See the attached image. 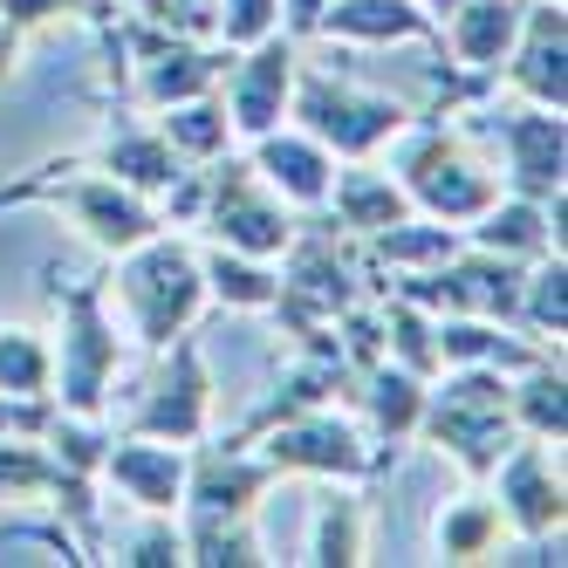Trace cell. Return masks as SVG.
Segmentation results:
<instances>
[{"instance_id":"6da1fadb","label":"cell","mask_w":568,"mask_h":568,"mask_svg":"<svg viewBox=\"0 0 568 568\" xmlns=\"http://www.w3.org/2000/svg\"><path fill=\"white\" fill-rule=\"evenodd\" d=\"M507 384H514V371H500V363H445L425 384L418 438L453 459L466 479H486L500 466V453L520 438L514 412H507Z\"/></svg>"},{"instance_id":"7a4b0ae2","label":"cell","mask_w":568,"mask_h":568,"mask_svg":"<svg viewBox=\"0 0 568 568\" xmlns=\"http://www.w3.org/2000/svg\"><path fill=\"white\" fill-rule=\"evenodd\" d=\"M110 302L124 308V336H138L144 349H165L172 336H185L192 322H199V308H206L199 247H192L185 233L158 226L151 240H138L131 254H116Z\"/></svg>"},{"instance_id":"3957f363","label":"cell","mask_w":568,"mask_h":568,"mask_svg":"<svg viewBox=\"0 0 568 568\" xmlns=\"http://www.w3.org/2000/svg\"><path fill=\"white\" fill-rule=\"evenodd\" d=\"M55 315H62V343L55 356V412L75 418H110V390L116 371H124V336H116V315H110V274H83V281H55L49 288Z\"/></svg>"},{"instance_id":"277c9868","label":"cell","mask_w":568,"mask_h":568,"mask_svg":"<svg viewBox=\"0 0 568 568\" xmlns=\"http://www.w3.org/2000/svg\"><path fill=\"white\" fill-rule=\"evenodd\" d=\"M404 151H397V185L412 199V213L425 220H445V226H473L486 206L500 199V172L473 158L466 131H453L445 116H412V124L397 131Z\"/></svg>"},{"instance_id":"5b68a950","label":"cell","mask_w":568,"mask_h":568,"mask_svg":"<svg viewBox=\"0 0 568 568\" xmlns=\"http://www.w3.org/2000/svg\"><path fill=\"white\" fill-rule=\"evenodd\" d=\"M185 226H206L213 247L281 261L302 220H295L288 199L247 165V151H240V158L226 151V158H213V165H199V192H192V220Z\"/></svg>"},{"instance_id":"8992f818","label":"cell","mask_w":568,"mask_h":568,"mask_svg":"<svg viewBox=\"0 0 568 568\" xmlns=\"http://www.w3.org/2000/svg\"><path fill=\"white\" fill-rule=\"evenodd\" d=\"M288 124H302L336 165H356V158H377L384 144H397V131L412 124V110L384 90H363L356 75L336 69H295V90H288Z\"/></svg>"},{"instance_id":"52a82bcc","label":"cell","mask_w":568,"mask_h":568,"mask_svg":"<svg viewBox=\"0 0 568 568\" xmlns=\"http://www.w3.org/2000/svg\"><path fill=\"white\" fill-rule=\"evenodd\" d=\"M254 453L274 466V473H302V479H329V486H371L384 479L390 453L371 445L356 418H343L336 404H315V412H295L254 438Z\"/></svg>"},{"instance_id":"ba28073f","label":"cell","mask_w":568,"mask_h":568,"mask_svg":"<svg viewBox=\"0 0 568 568\" xmlns=\"http://www.w3.org/2000/svg\"><path fill=\"white\" fill-rule=\"evenodd\" d=\"M479 131L507 151L500 192H520V199L568 192V110H541V103H520L514 97V103H486Z\"/></svg>"},{"instance_id":"9c48e42d","label":"cell","mask_w":568,"mask_h":568,"mask_svg":"<svg viewBox=\"0 0 568 568\" xmlns=\"http://www.w3.org/2000/svg\"><path fill=\"white\" fill-rule=\"evenodd\" d=\"M151 390L138 397V412L124 418V432H144V438H172V445H192L213 432V371H206V343H199V322L185 336H172L158 349Z\"/></svg>"},{"instance_id":"30bf717a","label":"cell","mask_w":568,"mask_h":568,"mask_svg":"<svg viewBox=\"0 0 568 568\" xmlns=\"http://www.w3.org/2000/svg\"><path fill=\"white\" fill-rule=\"evenodd\" d=\"M49 206H55V213H69V226L83 233L90 247H103L110 261H116V254H131L138 240H151L158 226H172L158 199H144V192H131V185L103 179L97 165H83V158H75V165L55 179Z\"/></svg>"},{"instance_id":"8fae6325","label":"cell","mask_w":568,"mask_h":568,"mask_svg":"<svg viewBox=\"0 0 568 568\" xmlns=\"http://www.w3.org/2000/svg\"><path fill=\"white\" fill-rule=\"evenodd\" d=\"M295 69H302V42L295 34H261L254 49H233L220 69V103H226V124L233 144H247L274 124H288V90H295Z\"/></svg>"},{"instance_id":"7c38bea8","label":"cell","mask_w":568,"mask_h":568,"mask_svg":"<svg viewBox=\"0 0 568 568\" xmlns=\"http://www.w3.org/2000/svg\"><path fill=\"white\" fill-rule=\"evenodd\" d=\"M555 453H561V445L514 438L507 453H500V466L486 473V479H494L486 494L500 500L507 535H561V527H568V486H561Z\"/></svg>"},{"instance_id":"4fadbf2b","label":"cell","mask_w":568,"mask_h":568,"mask_svg":"<svg viewBox=\"0 0 568 568\" xmlns=\"http://www.w3.org/2000/svg\"><path fill=\"white\" fill-rule=\"evenodd\" d=\"M494 83H507L520 103L568 110V0H527L520 34H514Z\"/></svg>"},{"instance_id":"5bb4252c","label":"cell","mask_w":568,"mask_h":568,"mask_svg":"<svg viewBox=\"0 0 568 568\" xmlns=\"http://www.w3.org/2000/svg\"><path fill=\"white\" fill-rule=\"evenodd\" d=\"M281 473L254 453L247 438H192L185 445V500L179 507H213V514H261L267 486Z\"/></svg>"},{"instance_id":"9a60e30c","label":"cell","mask_w":568,"mask_h":568,"mask_svg":"<svg viewBox=\"0 0 568 568\" xmlns=\"http://www.w3.org/2000/svg\"><path fill=\"white\" fill-rule=\"evenodd\" d=\"M97 486H110V494L131 500L138 514H179V500H185V445L144 438V432H110Z\"/></svg>"},{"instance_id":"2e32d148","label":"cell","mask_w":568,"mask_h":568,"mask_svg":"<svg viewBox=\"0 0 568 568\" xmlns=\"http://www.w3.org/2000/svg\"><path fill=\"white\" fill-rule=\"evenodd\" d=\"M308 42H343V49H432L438 55V21L418 0H329Z\"/></svg>"},{"instance_id":"e0dca14e","label":"cell","mask_w":568,"mask_h":568,"mask_svg":"<svg viewBox=\"0 0 568 568\" xmlns=\"http://www.w3.org/2000/svg\"><path fill=\"white\" fill-rule=\"evenodd\" d=\"M247 165L288 199L295 213H322L329 206V179H336V158L322 151L302 124H274L261 138H247Z\"/></svg>"},{"instance_id":"ac0fdd59","label":"cell","mask_w":568,"mask_h":568,"mask_svg":"<svg viewBox=\"0 0 568 568\" xmlns=\"http://www.w3.org/2000/svg\"><path fill=\"white\" fill-rule=\"evenodd\" d=\"M520 8L527 0H453V8L438 14V62L453 55V69L494 83L507 49H514V34H520Z\"/></svg>"},{"instance_id":"d6986e66","label":"cell","mask_w":568,"mask_h":568,"mask_svg":"<svg viewBox=\"0 0 568 568\" xmlns=\"http://www.w3.org/2000/svg\"><path fill=\"white\" fill-rule=\"evenodd\" d=\"M83 165H97L103 179H116V185H131V192H144V199H158V206H165V192L192 172L185 158L158 138V124H138V116H124V124H116L110 116V131H103V144L83 158Z\"/></svg>"},{"instance_id":"ffe728a7","label":"cell","mask_w":568,"mask_h":568,"mask_svg":"<svg viewBox=\"0 0 568 568\" xmlns=\"http://www.w3.org/2000/svg\"><path fill=\"white\" fill-rule=\"evenodd\" d=\"M473 247L486 254H507V261H541V254H561V192L555 199H520V192H500L473 226H466Z\"/></svg>"},{"instance_id":"44dd1931","label":"cell","mask_w":568,"mask_h":568,"mask_svg":"<svg viewBox=\"0 0 568 568\" xmlns=\"http://www.w3.org/2000/svg\"><path fill=\"white\" fill-rule=\"evenodd\" d=\"M349 397H356V412H363V432H371V445L397 453L404 438H418V412H425V377H418V371H404V363L377 356L371 371H356Z\"/></svg>"},{"instance_id":"7402d4cb","label":"cell","mask_w":568,"mask_h":568,"mask_svg":"<svg viewBox=\"0 0 568 568\" xmlns=\"http://www.w3.org/2000/svg\"><path fill=\"white\" fill-rule=\"evenodd\" d=\"M185 568H267V541L254 514H213V507H179Z\"/></svg>"},{"instance_id":"603a6c76","label":"cell","mask_w":568,"mask_h":568,"mask_svg":"<svg viewBox=\"0 0 568 568\" xmlns=\"http://www.w3.org/2000/svg\"><path fill=\"white\" fill-rule=\"evenodd\" d=\"M322 213H336V226H343L349 240H363V233L404 220V213H412V199H404V185H397L390 172H377L371 158H356V165H336L329 206H322Z\"/></svg>"},{"instance_id":"cb8c5ba5","label":"cell","mask_w":568,"mask_h":568,"mask_svg":"<svg viewBox=\"0 0 568 568\" xmlns=\"http://www.w3.org/2000/svg\"><path fill=\"white\" fill-rule=\"evenodd\" d=\"M432 541H438V561H494V555H500L507 520H500V500L486 494V479H473V494L445 500Z\"/></svg>"},{"instance_id":"d4e9b609","label":"cell","mask_w":568,"mask_h":568,"mask_svg":"<svg viewBox=\"0 0 568 568\" xmlns=\"http://www.w3.org/2000/svg\"><path fill=\"white\" fill-rule=\"evenodd\" d=\"M507 412H514L520 438H541V445L568 438V377H561V356H541V363H527V371H514Z\"/></svg>"},{"instance_id":"484cf974","label":"cell","mask_w":568,"mask_h":568,"mask_svg":"<svg viewBox=\"0 0 568 568\" xmlns=\"http://www.w3.org/2000/svg\"><path fill=\"white\" fill-rule=\"evenodd\" d=\"M199 274H206V302L220 308H247V315H267L274 295H281V267L261 261V254H233V247H199Z\"/></svg>"},{"instance_id":"4316f807","label":"cell","mask_w":568,"mask_h":568,"mask_svg":"<svg viewBox=\"0 0 568 568\" xmlns=\"http://www.w3.org/2000/svg\"><path fill=\"white\" fill-rule=\"evenodd\" d=\"M158 124V138H165L185 165H213V158H226L233 151V124H226V103H220V90H206V97H185V103H165L151 116Z\"/></svg>"},{"instance_id":"83f0119b","label":"cell","mask_w":568,"mask_h":568,"mask_svg":"<svg viewBox=\"0 0 568 568\" xmlns=\"http://www.w3.org/2000/svg\"><path fill=\"white\" fill-rule=\"evenodd\" d=\"M514 329H520V336H535L541 349H561V336H568V254H541V261H527Z\"/></svg>"},{"instance_id":"f1b7e54d","label":"cell","mask_w":568,"mask_h":568,"mask_svg":"<svg viewBox=\"0 0 568 568\" xmlns=\"http://www.w3.org/2000/svg\"><path fill=\"white\" fill-rule=\"evenodd\" d=\"M363 520H371V507H363V494H329V500H315V520H308V555L315 568H356V561H371V535H363Z\"/></svg>"},{"instance_id":"f546056e","label":"cell","mask_w":568,"mask_h":568,"mask_svg":"<svg viewBox=\"0 0 568 568\" xmlns=\"http://www.w3.org/2000/svg\"><path fill=\"white\" fill-rule=\"evenodd\" d=\"M55 453L42 445V432H0V507L21 500H55Z\"/></svg>"},{"instance_id":"4dcf8cb0","label":"cell","mask_w":568,"mask_h":568,"mask_svg":"<svg viewBox=\"0 0 568 568\" xmlns=\"http://www.w3.org/2000/svg\"><path fill=\"white\" fill-rule=\"evenodd\" d=\"M55 356L34 329H0V397H49Z\"/></svg>"},{"instance_id":"1f68e13d","label":"cell","mask_w":568,"mask_h":568,"mask_svg":"<svg viewBox=\"0 0 568 568\" xmlns=\"http://www.w3.org/2000/svg\"><path fill=\"white\" fill-rule=\"evenodd\" d=\"M110 561L124 568H185V535H179V514H144V527L116 548Z\"/></svg>"},{"instance_id":"d6a6232c","label":"cell","mask_w":568,"mask_h":568,"mask_svg":"<svg viewBox=\"0 0 568 568\" xmlns=\"http://www.w3.org/2000/svg\"><path fill=\"white\" fill-rule=\"evenodd\" d=\"M274 28H281V0H213V42L220 49H254Z\"/></svg>"},{"instance_id":"836d02e7","label":"cell","mask_w":568,"mask_h":568,"mask_svg":"<svg viewBox=\"0 0 568 568\" xmlns=\"http://www.w3.org/2000/svg\"><path fill=\"white\" fill-rule=\"evenodd\" d=\"M322 8H329V0H281V34H295V42H308V34H315V21H322Z\"/></svg>"},{"instance_id":"e575fe53","label":"cell","mask_w":568,"mask_h":568,"mask_svg":"<svg viewBox=\"0 0 568 568\" xmlns=\"http://www.w3.org/2000/svg\"><path fill=\"white\" fill-rule=\"evenodd\" d=\"M14 62H21V28H8V21H0V90L14 83Z\"/></svg>"},{"instance_id":"d590c367","label":"cell","mask_w":568,"mask_h":568,"mask_svg":"<svg viewBox=\"0 0 568 568\" xmlns=\"http://www.w3.org/2000/svg\"><path fill=\"white\" fill-rule=\"evenodd\" d=\"M418 8H425V14H432V21H438V14H445V8H453V0H418Z\"/></svg>"}]
</instances>
